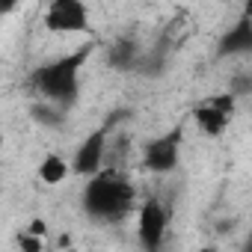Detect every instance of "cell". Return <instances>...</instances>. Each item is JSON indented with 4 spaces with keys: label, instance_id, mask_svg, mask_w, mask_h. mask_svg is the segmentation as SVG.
<instances>
[{
    "label": "cell",
    "instance_id": "cell-14",
    "mask_svg": "<svg viewBox=\"0 0 252 252\" xmlns=\"http://www.w3.org/2000/svg\"><path fill=\"white\" fill-rule=\"evenodd\" d=\"M15 9V3H0V12H12Z\"/></svg>",
    "mask_w": 252,
    "mask_h": 252
},
{
    "label": "cell",
    "instance_id": "cell-2",
    "mask_svg": "<svg viewBox=\"0 0 252 252\" xmlns=\"http://www.w3.org/2000/svg\"><path fill=\"white\" fill-rule=\"evenodd\" d=\"M89 54H92V48H80L74 54H65V57L48 63V65H39L30 74V89L54 107L74 104L77 92H80V68L89 60Z\"/></svg>",
    "mask_w": 252,
    "mask_h": 252
},
{
    "label": "cell",
    "instance_id": "cell-8",
    "mask_svg": "<svg viewBox=\"0 0 252 252\" xmlns=\"http://www.w3.org/2000/svg\"><path fill=\"white\" fill-rule=\"evenodd\" d=\"M246 51H252V24H249V18H240L225 36H222V42H220V57H231V54H246Z\"/></svg>",
    "mask_w": 252,
    "mask_h": 252
},
{
    "label": "cell",
    "instance_id": "cell-11",
    "mask_svg": "<svg viewBox=\"0 0 252 252\" xmlns=\"http://www.w3.org/2000/svg\"><path fill=\"white\" fill-rule=\"evenodd\" d=\"M15 246H18V252H45V240L30 234V231H18L15 234Z\"/></svg>",
    "mask_w": 252,
    "mask_h": 252
},
{
    "label": "cell",
    "instance_id": "cell-6",
    "mask_svg": "<svg viewBox=\"0 0 252 252\" xmlns=\"http://www.w3.org/2000/svg\"><path fill=\"white\" fill-rule=\"evenodd\" d=\"M107 143H110V125H101L98 131H92L74 152L71 158V172L74 175H83V178H92L104 169V160H107Z\"/></svg>",
    "mask_w": 252,
    "mask_h": 252
},
{
    "label": "cell",
    "instance_id": "cell-15",
    "mask_svg": "<svg viewBox=\"0 0 252 252\" xmlns=\"http://www.w3.org/2000/svg\"><path fill=\"white\" fill-rule=\"evenodd\" d=\"M6 146V137H3V131H0V149H3Z\"/></svg>",
    "mask_w": 252,
    "mask_h": 252
},
{
    "label": "cell",
    "instance_id": "cell-4",
    "mask_svg": "<svg viewBox=\"0 0 252 252\" xmlns=\"http://www.w3.org/2000/svg\"><path fill=\"white\" fill-rule=\"evenodd\" d=\"M181 158V128H172L169 134H160L143 146V166L155 175H169L178 166Z\"/></svg>",
    "mask_w": 252,
    "mask_h": 252
},
{
    "label": "cell",
    "instance_id": "cell-9",
    "mask_svg": "<svg viewBox=\"0 0 252 252\" xmlns=\"http://www.w3.org/2000/svg\"><path fill=\"white\" fill-rule=\"evenodd\" d=\"M71 175V166H68V160L63 158V155H45L42 160H39V181L42 184H48V187H57V184H63L65 178Z\"/></svg>",
    "mask_w": 252,
    "mask_h": 252
},
{
    "label": "cell",
    "instance_id": "cell-1",
    "mask_svg": "<svg viewBox=\"0 0 252 252\" xmlns=\"http://www.w3.org/2000/svg\"><path fill=\"white\" fill-rule=\"evenodd\" d=\"M83 211L95 222H122L137 205V187L119 166H104L86 181Z\"/></svg>",
    "mask_w": 252,
    "mask_h": 252
},
{
    "label": "cell",
    "instance_id": "cell-5",
    "mask_svg": "<svg viewBox=\"0 0 252 252\" xmlns=\"http://www.w3.org/2000/svg\"><path fill=\"white\" fill-rule=\"evenodd\" d=\"M45 27L60 36H74L89 30V9L80 0H54L45 9Z\"/></svg>",
    "mask_w": 252,
    "mask_h": 252
},
{
    "label": "cell",
    "instance_id": "cell-13",
    "mask_svg": "<svg viewBox=\"0 0 252 252\" xmlns=\"http://www.w3.org/2000/svg\"><path fill=\"white\" fill-rule=\"evenodd\" d=\"M196 252H220V249H217V246H214V243H205V246H199V249H196Z\"/></svg>",
    "mask_w": 252,
    "mask_h": 252
},
{
    "label": "cell",
    "instance_id": "cell-12",
    "mask_svg": "<svg viewBox=\"0 0 252 252\" xmlns=\"http://www.w3.org/2000/svg\"><path fill=\"white\" fill-rule=\"evenodd\" d=\"M24 231H30V234H36V237H42V240H45V237H48V222L36 217V220H30V225H27Z\"/></svg>",
    "mask_w": 252,
    "mask_h": 252
},
{
    "label": "cell",
    "instance_id": "cell-16",
    "mask_svg": "<svg viewBox=\"0 0 252 252\" xmlns=\"http://www.w3.org/2000/svg\"><path fill=\"white\" fill-rule=\"evenodd\" d=\"M63 252H74V249H63Z\"/></svg>",
    "mask_w": 252,
    "mask_h": 252
},
{
    "label": "cell",
    "instance_id": "cell-10",
    "mask_svg": "<svg viewBox=\"0 0 252 252\" xmlns=\"http://www.w3.org/2000/svg\"><path fill=\"white\" fill-rule=\"evenodd\" d=\"M116 68H131L134 60H137V42L134 39H119L113 48H110V57H107Z\"/></svg>",
    "mask_w": 252,
    "mask_h": 252
},
{
    "label": "cell",
    "instance_id": "cell-3",
    "mask_svg": "<svg viewBox=\"0 0 252 252\" xmlns=\"http://www.w3.org/2000/svg\"><path fill=\"white\" fill-rule=\"evenodd\" d=\"M169 222H172V214H169V205L158 196L146 199L137 211V237H140V246L146 252H163L166 246V237H169Z\"/></svg>",
    "mask_w": 252,
    "mask_h": 252
},
{
    "label": "cell",
    "instance_id": "cell-7",
    "mask_svg": "<svg viewBox=\"0 0 252 252\" xmlns=\"http://www.w3.org/2000/svg\"><path fill=\"white\" fill-rule=\"evenodd\" d=\"M228 122H231V116L222 113L211 101H205V104H199L193 110V125L199 128V134H205V137H222L225 128H228Z\"/></svg>",
    "mask_w": 252,
    "mask_h": 252
}]
</instances>
